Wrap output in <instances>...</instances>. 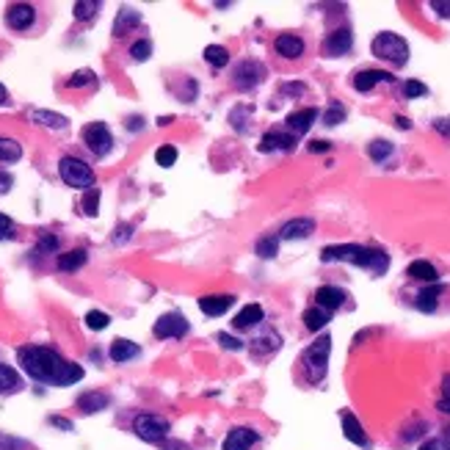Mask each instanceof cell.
<instances>
[{"label": "cell", "mask_w": 450, "mask_h": 450, "mask_svg": "<svg viewBox=\"0 0 450 450\" xmlns=\"http://www.w3.org/2000/svg\"><path fill=\"white\" fill-rule=\"evenodd\" d=\"M17 359L23 370L39 381V384H53V387H69L83 378V367L64 359L56 348L50 345H23L17 351Z\"/></svg>", "instance_id": "cell-1"}, {"label": "cell", "mask_w": 450, "mask_h": 450, "mask_svg": "<svg viewBox=\"0 0 450 450\" xmlns=\"http://www.w3.org/2000/svg\"><path fill=\"white\" fill-rule=\"evenodd\" d=\"M323 263H351L356 268H365L376 277H384L389 268V255L381 249H370V246H359V244H337V246H326L321 252Z\"/></svg>", "instance_id": "cell-2"}, {"label": "cell", "mask_w": 450, "mask_h": 450, "mask_svg": "<svg viewBox=\"0 0 450 450\" xmlns=\"http://www.w3.org/2000/svg\"><path fill=\"white\" fill-rule=\"evenodd\" d=\"M329 351H332V337L323 334L318 337L310 348H304L301 354V367H304V376L310 384H321L326 378V370H329Z\"/></svg>", "instance_id": "cell-3"}, {"label": "cell", "mask_w": 450, "mask_h": 450, "mask_svg": "<svg viewBox=\"0 0 450 450\" xmlns=\"http://www.w3.org/2000/svg\"><path fill=\"white\" fill-rule=\"evenodd\" d=\"M370 53L378 61H387L392 67H403L409 61V45L403 36L392 34V31H381L373 42H370Z\"/></svg>", "instance_id": "cell-4"}, {"label": "cell", "mask_w": 450, "mask_h": 450, "mask_svg": "<svg viewBox=\"0 0 450 450\" xmlns=\"http://www.w3.org/2000/svg\"><path fill=\"white\" fill-rule=\"evenodd\" d=\"M58 177H61L69 188H78V191H89V188H94V182H97L94 169H92L86 160L75 158V155H64V158L58 160Z\"/></svg>", "instance_id": "cell-5"}, {"label": "cell", "mask_w": 450, "mask_h": 450, "mask_svg": "<svg viewBox=\"0 0 450 450\" xmlns=\"http://www.w3.org/2000/svg\"><path fill=\"white\" fill-rule=\"evenodd\" d=\"M81 136H83L86 149H89L92 155H97V158H105V155L114 149V133H111V127H108L105 122H92V125H86Z\"/></svg>", "instance_id": "cell-6"}, {"label": "cell", "mask_w": 450, "mask_h": 450, "mask_svg": "<svg viewBox=\"0 0 450 450\" xmlns=\"http://www.w3.org/2000/svg\"><path fill=\"white\" fill-rule=\"evenodd\" d=\"M133 431L144 442H163L169 436V420H163L160 414H138L133 420Z\"/></svg>", "instance_id": "cell-7"}, {"label": "cell", "mask_w": 450, "mask_h": 450, "mask_svg": "<svg viewBox=\"0 0 450 450\" xmlns=\"http://www.w3.org/2000/svg\"><path fill=\"white\" fill-rule=\"evenodd\" d=\"M266 81V67L260 64V61H241L238 67H235V75H233V86L238 89V92H249V89H255V86H260Z\"/></svg>", "instance_id": "cell-8"}, {"label": "cell", "mask_w": 450, "mask_h": 450, "mask_svg": "<svg viewBox=\"0 0 450 450\" xmlns=\"http://www.w3.org/2000/svg\"><path fill=\"white\" fill-rule=\"evenodd\" d=\"M188 321L180 315V312H166V315H160L158 321H155V326H152V334L158 337V340H180V337H185L188 334Z\"/></svg>", "instance_id": "cell-9"}, {"label": "cell", "mask_w": 450, "mask_h": 450, "mask_svg": "<svg viewBox=\"0 0 450 450\" xmlns=\"http://www.w3.org/2000/svg\"><path fill=\"white\" fill-rule=\"evenodd\" d=\"M36 23V9L31 3H14L6 9V25L12 31H28Z\"/></svg>", "instance_id": "cell-10"}, {"label": "cell", "mask_w": 450, "mask_h": 450, "mask_svg": "<svg viewBox=\"0 0 450 450\" xmlns=\"http://www.w3.org/2000/svg\"><path fill=\"white\" fill-rule=\"evenodd\" d=\"M351 47H354V34H351V28H337V31H332V34L323 39V53H326L329 58H340V56H345Z\"/></svg>", "instance_id": "cell-11"}, {"label": "cell", "mask_w": 450, "mask_h": 450, "mask_svg": "<svg viewBox=\"0 0 450 450\" xmlns=\"http://www.w3.org/2000/svg\"><path fill=\"white\" fill-rule=\"evenodd\" d=\"M315 233V221L312 218H290L279 227V241H304Z\"/></svg>", "instance_id": "cell-12"}, {"label": "cell", "mask_w": 450, "mask_h": 450, "mask_svg": "<svg viewBox=\"0 0 450 450\" xmlns=\"http://www.w3.org/2000/svg\"><path fill=\"white\" fill-rule=\"evenodd\" d=\"M257 431L255 428H246V425H235L227 436L221 442V450H249L255 442H257Z\"/></svg>", "instance_id": "cell-13"}, {"label": "cell", "mask_w": 450, "mask_h": 450, "mask_svg": "<svg viewBox=\"0 0 450 450\" xmlns=\"http://www.w3.org/2000/svg\"><path fill=\"white\" fill-rule=\"evenodd\" d=\"M233 304H235V296H233V293H210V296H202V299H199V310H202L207 318L224 315Z\"/></svg>", "instance_id": "cell-14"}, {"label": "cell", "mask_w": 450, "mask_h": 450, "mask_svg": "<svg viewBox=\"0 0 450 450\" xmlns=\"http://www.w3.org/2000/svg\"><path fill=\"white\" fill-rule=\"evenodd\" d=\"M351 83H354V89L359 94H367V92H373L376 83H395V78L389 72H384V69H359Z\"/></svg>", "instance_id": "cell-15"}, {"label": "cell", "mask_w": 450, "mask_h": 450, "mask_svg": "<svg viewBox=\"0 0 450 450\" xmlns=\"http://www.w3.org/2000/svg\"><path fill=\"white\" fill-rule=\"evenodd\" d=\"M345 299H348V293H345L343 288H332V285H323V288H318V290H315V307L326 310L329 315H332L334 310H340V307L345 304Z\"/></svg>", "instance_id": "cell-16"}, {"label": "cell", "mask_w": 450, "mask_h": 450, "mask_svg": "<svg viewBox=\"0 0 450 450\" xmlns=\"http://www.w3.org/2000/svg\"><path fill=\"white\" fill-rule=\"evenodd\" d=\"M315 119H318V108H301V111H293L285 119V125H288V133L299 138V136L310 133V127L315 125Z\"/></svg>", "instance_id": "cell-17"}, {"label": "cell", "mask_w": 450, "mask_h": 450, "mask_svg": "<svg viewBox=\"0 0 450 450\" xmlns=\"http://www.w3.org/2000/svg\"><path fill=\"white\" fill-rule=\"evenodd\" d=\"M340 422H343V436H345L348 442H354V444H359V447H370V439H367L362 422L356 420V414L343 411V414H340Z\"/></svg>", "instance_id": "cell-18"}, {"label": "cell", "mask_w": 450, "mask_h": 450, "mask_svg": "<svg viewBox=\"0 0 450 450\" xmlns=\"http://www.w3.org/2000/svg\"><path fill=\"white\" fill-rule=\"evenodd\" d=\"M274 47H277V53H279L282 58H290V61H293V58H301L304 50H307L304 39L296 36V34H282V36H277Z\"/></svg>", "instance_id": "cell-19"}, {"label": "cell", "mask_w": 450, "mask_h": 450, "mask_svg": "<svg viewBox=\"0 0 450 450\" xmlns=\"http://www.w3.org/2000/svg\"><path fill=\"white\" fill-rule=\"evenodd\" d=\"M296 147V136L290 133H282V130H268L260 141V152H277V149H285L290 152Z\"/></svg>", "instance_id": "cell-20"}, {"label": "cell", "mask_w": 450, "mask_h": 450, "mask_svg": "<svg viewBox=\"0 0 450 450\" xmlns=\"http://www.w3.org/2000/svg\"><path fill=\"white\" fill-rule=\"evenodd\" d=\"M138 354H141V345L133 343V340H125V337H116V340L111 343V348H108V356H111L116 365H125V362L136 359Z\"/></svg>", "instance_id": "cell-21"}, {"label": "cell", "mask_w": 450, "mask_h": 450, "mask_svg": "<svg viewBox=\"0 0 450 450\" xmlns=\"http://www.w3.org/2000/svg\"><path fill=\"white\" fill-rule=\"evenodd\" d=\"M263 318H266V312H263V307H260V304H246V307H241V312L235 315L233 326H235L238 332H246V329L257 326Z\"/></svg>", "instance_id": "cell-22"}, {"label": "cell", "mask_w": 450, "mask_h": 450, "mask_svg": "<svg viewBox=\"0 0 450 450\" xmlns=\"http://www.w3.org/2000/svg\"><path fill=\"white\" fill-rule=\"evenodd\" d=\"M108 403H111V398H108L105 392H100V389H89V392H83V395L78 398V409H81L83 414L103 411V409H108Z\"/></svg>", "instance_id": "cell-23"}, {"label": "cell", "mask_w": 450, "mask_h": 450, "mask_svg": "<svg viewBox=\"0 0 450 450\" xmlns=\"http://www.w3.org/2000/svg\"><path fill=\"white\" fill-rule=\"evenodd\" d=\"M86 260H89V252H86V249H72V252L58 255V257H56V266H58V271H67V274H69V271L83 268Z\"/></svg>", "instance_id": "cell-24"}, {"label": "cell", "mask_w": 450, "mask_h": 450, "mask_svg": "<svg viewBox=\"0 0 450 450\" xmlns=\"http://www.w3.org/2000/svg\"><path fill=\"white\" fill-rule=\"evenodd\" d=\"M28 116H31L34 122H39V125L50 127V130H67V127H69V119H67V116H61V114H53V111H45V108H36V111H31Z\"/></svg>", "instance_id": "cell-25"}, {"label": "cell", "mask_w": 450, "mask_h": 450, "mask_svg": "<svg viewBox=\"0 0 450 450\" xmlns=\"http://www.w3.org/2000/svg\"><path fill=\"white\" fill-rule=\"evenodd\" d=\"M406 277H409V279H417V282H428V285H433L439 274H436V268H433L428 260H414V263H409Z\"/></svg>", "instance_id": "cell-26"}, {"label": "cell", "mask_w": 450, "mask_h": 450, "mask_svg": "<svg viewBox=\"0 0 450 450\" xmlns=\"http://www.w3.org/2000/svg\"><path fill=\"white\" fill-rule=\"evenodd\" d=\"M23 389V378L14 367L0 362V395H12V392H20Z\"/></svg>", "instance_id": "cell-27"}, {"label": "cell", "mask_w": 450, "mask_h": 450, "mask_svg": "<svg viewBox=\"0 0 450 450\" xmlns=\"http://www.w3.org/2000/svg\"><path fill=\"white\" fill-rule=\"evenodd\" d=\"M136 25H141V14L136 9H122L116 14V23H114V36H125Z\"/></svg>", "instance_id": "cell-28"}, {"label": "cell", "mask_w": 450, "mask_h": 450, "mask_svg": "<svg viewBox=\"0 0 450 450\" xmlns=\"http://www.w3.org/2000/svg\"><path fill=\"white\" fill-rule=\"evenodd\" d=\"M439 296H442V288H439V285H431V288H425V290H420V293H417L414 307H417V310H422V312H433V310H436V304H439Z\"/></svg>", "instance_id": "cell-29"}, {"label": "cell", "mask_w": 450, "mask_h": 450, "mask_svg": "<svg viewBox=\"0 0 450 450\" xmlns=\"http://www.w3.org/2000/svg\"><path fill=\"white\" fill-rule=\"evenodd\" d=\"M204 61L213 67V69H224L230 64V50L224 45H207L204 47Z\"/></svg>", "instance_id": "cell-30"}, {"label": "cell", "mask_w": 450, "mask_h": 450, "mask_svg": "<svg viewBox=\"0 0 450 450\" xmlns=\"http://www.w3.org/2000/svg\"><path fill=\"white\" fill-rule=\"evenodd\" d=\"M23 158V147L17 138L0 136V163H17Z\"/></svg>", "instance_id": "cell-31"}, {"label": "cell", "mask_w": 450, "mask_h": 450, "mask_svg": "<svg viewBox=\"0 0 450 450\" xmlns=\"http://www.w3.org/2000/svg\"><path fill=\"white\" fill-rule=\"evenodd\" d=\"M329 318H332V315H329L326 310H321V307H310V310L304 312L301 321H304V326H307L310 332H321V329L329 323Z\"/></svg>", "instance_id": "cell-32"}, {"label": "cell", "mask_w": 450, "mask_h": 450, "mask_svg": "<svg viewBox=\"0 0 450 450\" xmlns=\"http://www.w3.org/2000/svg\"><path fill=\"white\" fill-rule=\"evenodd\" d=\"M94 83H97V75L92 69H78V72L69 75L67 89H86V86H94Z\"/></svg>", "instance_id": "cell-33"}, {"label": "cell", "mask_w": 450, "mask_h": 450, "mask_svg": "<svg viewBox=\"0 0 450 450\" xmlns=\"http://www.w3.org/2000/svg\"><path fill=\"white\" fill-rule=\"evenodd\" d=\"M100 12V3H97V0H78V3L72 6V14H75V20H92L94 14Z\"/></svg>", "instance_id": "cell-34"}, {"label": "cell", "mask_w": 450, "mask_h": 450, "mask_svg": "<svg viewBox=\"0 0 450 450\" xmlns=\"http://www.w3.org/2000/svg\"><path fill=\"white\" fill-rule=\"evenodd\" d=\"M155 163L163 166V169H171V166L177 163V147H171V144L158 147V149H155Z\"/></svg>", "instance_id": "cell-35"}, {"label": "cell", "mask_w": 450, "mask_h": 450, "mask_svg": "<svg viewBox=\"0 0 450 450\" xmlns=\"http://www.w3.org/2000/svg\"><path fill=\"white\" fill-rule=\"evenodd\" d=\"M81 207H83V213H86L89 218H94V215L100 213V188H89V191L83 193Z\"/></svg>", "instance_id": "cell-36"}, {"label": "cell", "mask_w": 450, "mask_h": 450, "mask_svg": "<svg viewBox=\"0 0 450 450\" xmlns=\"http://www.w3.org/2000/svg\"><path fill=\"white\" fill-rule=\"evenodd\" d=\"M392 149H395V147H392L389 141H384V138H378V141H373V144L367 147V155H370V158H373L376 163H381V160H387V158L392 155Z\"/></svg>", "instance_id": "cell-37"}, {"label": "cell", "mask_w": 450, "mask_h": 450, "mask_svg": "<svg viewBox=\"0 0 450 450\" xmlns=\"http://www.w3.org/2000/svg\"><path fill=\"white\" fill-rule=\"evenodd\" d=\"M86 326L92 332H103V329L111 326V315L108 312H100V310H92V312H86Z\"/></svg>", "instance_id": "cell-38"}, {"label": "cell", "mask_w": 450, "mask_h": 450, "mask_svg": "<svg viewBox=\"0 0 450 450\" xmlns=\"http://www.w3.org/2000/svg\"><path fill=\"white\" fill-rule=\"evenodd\" d=\"M340 122H345V105H343V103H332L329 111L323 114V125L334 127V125H340Z\"/></svg>", "instance_id": "cell-39"}, {"label": "cell", "mask_w": 450, "mask_h": 450, "mask_svg": "<svg viewBox=\"0 0 450 450\" xmlns=\"http://www.w3.org/2000/svg\"><path fill=\"white\" fill-rule=\"evenodd\" d=\"M277 246H279V235H271V238H263V241H257V246H255V252H257L260 257H266V260H271V257L277 255Z\"/></svg>", "instance_id": "cell-40"}, {"label": "cell", "mask_w": 450, "mask_h": 450, "mask_svg": "<svg viewBox=\"0 0 450 450\" xmlns=\"http://www.w3.org/2000/svg\"><path fill=\"white\" fill-rule=\"evenodd\" d=\"M130 56H133V61H147V58L152 56V42H149V39L133 42V45H130Z\"/></svg>", "instance_id": "cell-41"}, {"label": "cell", "mask_w": 450, "mask_h": 450, "mask_svg": "<svg viewBox=\"0 0 450 450\" xmlns=\"http://www.w3.org/2000/svg\"><path fill=\"white\" fill-rule=\"evenodd\" d=\"M14 238H17V224L6 213H0V241H14Z\"/></svg>", "instance_id": "cell-42"}, {"label": "cell", "mask_w": 450, "mask_h": 450, "mask_svg": "<svg viewBox=\"0 0 450 450\" xmlns=\"http://www.w3.org/2000/svg\"><path fill=\"white\" fill-rule=\"evenodd\" d=\"M56 249H58V238L50 235V233H45V235L39 238V246L34 249V255H39V257H42V255H53Z\"/></svg>", "instance_id": "cell-43"}, {"label": "cell", "mask_w": 450, "mask_h": 450, "mask_svg": "<svg viewBox=\"0 0 450 450\" xmlns=\"http://www.w3.org/2000/svg\"><path fill=\"white\" fill-rule=\"evenodd\" d=\"M403 94H406L409 100H414V97H425V94H428V86L420 83V81H406V83H403Z\"/></svg>", "instance_id": "cell-44"}, {"label": "cell", "mask_w": 450, "mask_h": 450, "mask_svg": "<svg viewBox=\"0 0 450 450\" xmlns=\"http://www.w3.org/2000/svg\"><path fill=\"white\" fill-rule=\"evenodd\" d=\"M436 409H439V411H444V414H450V373L442 378V398H439Z\"/></svg>", "instance_id": "cell-45"}, {"label": "cell", "mask_w": 450, "mask_h": 450, "mask_svg": "<svg viewBox=\"0 0 450 450\" xmlns=\"http://www.w3.org/2000/svg\"><path fill=\"white\" fill-rule=\"evenodd\" d=\"M218 343L227 348V351H241V348H244V340H238V337H233V334H227V332L218 334Z\"/></svg>", "instance_id": "cell-46"}, {"label": "cell", "mask_w": 450, "mask_h": 450, "mask_svg": "<svg viewBox=\"0 0 450 450\" xmlns=\"http://www.w3.org/2000/svg\"><path fill=\"white\" fill-rule=\"evenodd\" d=\"M252 114V108H235L233 114H230V119H233V125L238 127V130H246V116Z\"/></svg>", "instance_id": "cell-47"}, {"label": "cell", "mask_w": 450, "mask_h": 450, "mask_svg": "<svg viewBox=\"0 0 450 450\" xmlns=\"http://www.w3.org/2000/svg\"><path fill=\"white\" fill-rule=\"evenodd\" d=\"M133 238V227L130 224H122V227H116V235H114V244H125Z\"/></svg>", "instance_id": "cell-48"}, {"label": "cell", "mask_w": 450, "mask_h": 450, "mask_svg": "<svg viewBox=\"0 0 450 450\" xmlns=\"http://www.w3.org/2000/svg\"><path fill=\"white\" fill-rule=\"evenodd\" d=\"M417 450H450V444H447L444 439H428V442H422Z\"/></svg>", "instance_id": "cell-49"}, {"label": "cell", "mask_w": 450, "mask_h": 450, "mask_svg": "<svg viewBox=\"0 0 450 450\" xmlns=\"http://www.w3.org/2000/svg\"><path fill=\"white\" fill-rule=\"evenodd\" d=\"M12 185H14V177H12L9 171H0V196L9 193V191H12Z\"/></svg>", "instance_id": "cell-50"}, {"label": "cell", "mask_w": 450, "mask_h": 450, "mask_svg": "<svg viewBox=\"0 0 450 450\" xmlns=\"http://www.w3.org/2000/svg\"><path fill=\"white\" fill-rule=\"evenodd\" d=\"M431 9H433L439 17H450V3H442V0H433Z\"/></svg>", "instance_id": "cell-51"}, {"label": "cell", "mask_w": 450, "mask_h": 450, "mask_svg": "<svg viewBox=\"0 0 450 450\" xmlns=\"http://www.w3.org/2000/svg\"><path fill=\"white\" fill-rule=\"evenodd\" d=\"M47 422H50V425H56V428L72 431V422H69V420H64V417H56V414H53V417H47Z\"/></svg>", "instance_id": "cell-52"}, {"label": "cell", "mask_w": 450, "mask_h": 450, "mask_svg": "<svg viewBox=\"0 0 450 450\" xmlns=\"http://www.w3.org/2000/svg\"><path fill=\"white\" fill-rule=\"evenodd\" d=\"M329 149H332L329 141H321V138L318 141H310V152H329Z\"/></svg>", "instance_id": "cell-53"}, {"label": "cell", "mask_w": 450, "mask_h": 450, "mask_svg": "<svg viewBox=\"0 0 450 450\" xmlns=\"http://www.w3.org/2000/svg\"><path fill=\"white\" fill-rule=\"evenodd\" d=\"M433 127H436L442 136H447V138H450V119H436V122H433Z\"/></svg>", "instance_id": "cell-54"}, {"label": "cell", "mask_w": 450, "mask_h": 450, "mask_svg": "<svg viewBox=\"0 0 450 450\" xmlns=\"http://www.w3.org/2000/svg\"><path fill=\"white\" fill-rule=\"evenodd\" d=\"M285 94H304V86L301 83H293V86H282Z\"/></svg>", "instance_id": "cell-55"}, {"label": "cell", "mask_w": 450, "mask_h": 450, "mask_svg": "<svg viewBox=\"0 0 450 450\" xmlns=\"http://www.w3.org/2000/svg\"><path fill=\"white\" fill-rule=\"evenodd\" d=\"M141 122H144V119L133 116V119H127V127H130V130H138V127H141Z\"/></svg>", "instance_id": "cell-56"}, {"label": "cell", "mask_w": 450, "mask_h": 450, "mask_svg": "<svg viewBox=\"0 0 450 450\" xmlns=\"http://www.w3.org/2000/svg\"><path fill=\"white\" fill-rule=\"evenodd\" d=\"M9 103V92H6V86L0 83V105H6Z\"/></svg>", "instance_id": "cell-57"}, {"label": "cell", "mask_w": 450, "mask_h": 450, "mask_svg": "<svg viewBox=\"0 0 450 450\" xmlns=\"http://www.w3.org/2000/svg\"><path fill=\"white\" fill-rule=\"evenodd\" d=\"M395 122H398V127H400V130H409V127H411V125H409V119H403V116H398Z\"/></svg>", "instance_id": "cell-58"}, {"label": "cell", "mask_w": 450, "mask_h": 450, "mask_svg": "<svg viewBox=\"0 0 450 450\" xmlns=\"http://www.w3.org/2000/svg\"><path fill=\"white\" fill-rule=\"evenodd\" d=\"M442 439H444V442H447V444H450V425H447V428H444V436H442Z\"/></svg>", "instance_id": "cell-59"}]
</instances>
